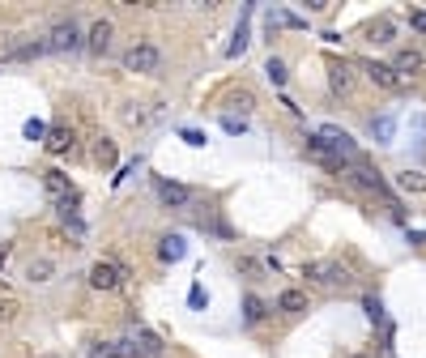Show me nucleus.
<instances>
[{"label": "nucleus", "instance_id": "obj_24", "mask_svg": "<svg viewBox=\"0 0 426 358\" xmlns=\"http://www.w3.org/2000/svg\"><path fill=\"white\" fill-rule=\"evenodd\" d=\"M90 358H124V350H119V341H98V346H90Z\"/></svg>", "mask_w": 426, "mask_h": 358}, {"label": "nucleus", "instance_id": "obj_8", "mask_svg": "<svg viewBox=\"0 0 426 358\" xmlns=\"http://www.w3.org/2000/svg\"><path fill=\"white\" fill-rule=\"evenodd\" d=\"M367 77H371V82L380 86V90H400V77H396V68H392V64L371 60V64H367Z\"/></svg>", "mask_w": 426, "mask_h": 358}, {"label": "nucleus", "instance_id": "obj_20", "mask_svg": "<svg viewBox=\"0 0 426 358\" xmlns=\"http://www.w3.org/2000/svg\"><path fill=\"white\" fill-rule=\"evenodd\" d=\"M94 162H98V167H115V145H111L107 137L94 145Z\"/></svg>", "mask_w": 426, "mask_h": 358}, {"label": "nucleus", "instance_id": "obj_5", "mask_svg": "<svg viewBox=\"0 0 426 358\" xmlns=\"http://www.w3.org/2000/svg\"><path fill=\"white\" fill-rule=\"evenodd\" d=\"M303 277L320 281V286H333V281H345V269H341V265H333V261H311V265L303 269Z\"/></svg>", "mask_w": 426, "mask_h": 358}, {"label": "nucleus", "instance_id": "obj_7", "mask_svg": "<svg viewBox=\"0 0 426 358\" xmlns=\"http://www.w3.org/2000/svg\"><path fill=\"white\" fill-rule=\"evenodd\" d=\"M43 188H47V196L60 200V205L72 200V188H68V175L64 171H43Z\"/></svg>", "mask_w": 426, "mask_h": 358}, {"label": "nucleus", "instance_id": "obj_25", "mask_svg": "<svg viewBox=\"0 0 426 358\" xmlns=\"http://www.w3.org/2000/svg\"><path fill=\"white\" fill-rule=\"evenodd\" d=\"M60 222H64V226L72 230V235H86V222H81L77 214H72V209H68V205H60Z\"/></svg>", "mask_w": 426, "mask_h": 358}, {"label": "nucleus", "instance_id": "obj_12", "mask_svg": "<svg viewBox=\"0 0 426 358\" xmlns=\"http://www.w3.org/2000/svg\"><path fill=\"white\" fill-rule=\"evenodd\" d=\"M158 196H162V205H188L192 200V192L184 184H171V179H158Z\"/></svg>", "mask_w": 426, "mask_h": 358}, {"label": "nucleus", "instance_id": "obj_15", "mask_svg": "<svg viewBox=\"0 0 426 358\" xmlns=\"http://www.w3.org/2000/svg\"><path fill=\"white\" fill-rule=\"evenodd\" d=\"M86 43H90V51H107L111 47V21H94Z\"/></svg>", "mask_w": 426, "mask_h": 358}, {"label": "nucleus", "instance_id": "obj_31", "mask_svg": "<svg viewBox=\"0 0 426 358\" xmlns=\"http://www.w3.org/2000/svg\"><path fill=\"white\" fill-rule=\"evenodd\" d=\"M362 307H367V316H371L375 324L384 320V307H380V299H362Z\"/></svg>", "mask_w": 426, "mask_h": 358}, {"label": "nucleus", "instance_id": "obj_3", "mask_svg": "<svg viewBox=\"0 0 426 358\" xmlns=\"http://www.w3.org/2000/svg\"><path fill=\"white\" fill-rule=\"evenodd\" d=\"M320 137L329 141V149L337 153L341 162H358V145H354V137H349V133H341V128H320Z\"/></svg>", "mask_w": 426, "mask_h": 358}, {"label": "nucleus", "instance_id": "obj_13", "mask_svg": "<svg viewBox=\"0 0 426 358\" xmlns=\"http://www.w3.org/2000/svg\"><path fill=\"white\" fill-rule=\"evenodd\" d=\"M329 86H333V94H349V90H354V73H349V64H333L329 68Z\"/></svg>", "mask_w": 426, "mask_h": 358}, {"label": "nucleus", "instance_id": "obj_6", "mask_svg": "<svg viewBox=\"0 0 426 358\" xmlns=\"http://www.w3.org/2000/svg\"><path fill=\"white\" fill-rule=\"evenodd\" d=\"M119 281H124L119 265H107V261H98V265L90 269V286H94V290H115Z\"/></svg>", "mask_w": 426, "mask_h": 358}, {"label": "nucleus", "instance_id": "obj_29", "mask_svg": "<svg viewBox=\"0 0 426 358\" xmlns=\"http://www.w3.org/2000/svg\"><path fill=\"white\" fill-rule=\"evenodd\" d=\"M235 269H239V273H247V277H260V265L252 261V256H239V261H235Z\"/></svg>", "mask_w": 426, "mask_h": 358}, {"label": "nucleus", "instance_id": "obj_23", "mask_svg": "<svg viewBox=\"0 0 426 358\" xmlns=\"http://www.w3.org/2000/svg\"><path fill=\"white\" fill-rule=\"evenodd\" d=\"M371 133L380 137V141H392V133H396V120H392V115H380V120L371 124Z\"/></svg>", "mask_w": 426, "mask_h": 358}, {"label": "nucleus", "instance_id": "obj_21", "mask_svg": "<svg viewBox=\"0 0 426 358\" xmlns=\"http://www.w3.org/2000/svg\"><path fill=\"white\" fill-rule=\"evenodd\" d=\"M264 77L273 86H286V64L278 60V56H269V64H264Z\"/></svg>", "mask_w": 426, "mask_h": 358}, {"label": "nucleus", "instance_id": "obj_9", "mask_svg": "<svg viewBox=\"0 0 426 358\" xmlns=\"http://www.w3.org/2000/svg\"><path fill=\"white\" fill-rule=\"evenodd\" d=\"M158 256H162L166 265L184 261V256H188V243H184V235H162V239H158Z\"/></svg>", "mask_w": 426, "mask_h": 358}, {"label": "nucleus", "instance_id": "obj_17", "mask_svg": "<svg viewBox=\"0 0 426 358\" xmlns=\"http://www.w3.org/2000/svg\"><path fill=\"white\" fill-rule=\"evenodd\" d=\"M52 273H56V265L47 261V256H39V261L26 265V277H30V281H52Z\"/></svg>", "mask_w": 426, "mask_h": 358}, {"label": "nucleus", "instance_id": "obj_26", "mask_svg": "<svg viewBox=\"0 0 426 358\" xmlns=\"http://www.w3.org/2000/svg\"><path fill=\"white\" fill-rule=\"evenodd\" d=\"M21 133H26V141H43L47 133H52V128H47L43 120H26V128H21Z\"/></svg>", "mask_w": 426, "mask_h": 358}, {"label": "nucleus", "instance_id": "obj_10", "mask_svg": "<svg viewBox=\"0 0 426 358\" xmlns=\"http://www.w3.org/2000/svg\"><path fill=\"white\" fill-rule=\"evenodd\" d=\"M422 51H396V60H392V68H396V77L405 82V77H414V73H422Z\"/></svg>", "mask_w": 426, "mask_h": 358}, {"label": "nucleus", "instance_id": "obj_22", "mask_svg": "<svg viewBox=\"0 0 426 358\" xmlns=\"http://www.w3.org/2000/svg\"><path fill=\"white\" fill-rule=\"evenodd\" d=\"M231 107H235L239 115H247V111L256 107V98H252V90H235V94H231Z\"/></svg>", "mask_w": 426, "mask_h": 358}, {"label": "nucleus", "instance_id": "obj_33", "mask_svg": "<svg viewBox=\"0 0 426 358\" xmlns=\"http://www.w3.org/2000/svg\"><path fill=\"white\" fill-rule=\"evenodd\" d=\"M188 303H192V307H205V303H209V294H205V290H200V286H192V294H188Z\"/></svg>", "mask_w": 426, "mask_h": 358}, {"label": "nucleus", "instance_id": "obj_1", "mask_svg": "<svg viewBox=\"0 0 426 358\" xmlns=\"http://www.w3.org/2000/svg\"><path fill=\"white\" fill-rule=\"evenodd\" d=\"M158 64H162V51L154 43H133L124 51V68H133V73H154Z\"/></svg>", "mask_w": 426, "mask_h": 358}, {"label": "nucleus", "instance_id": "obj_11", "mask_svg": "<svg viewBox=\"0 0 426 358\" xmlns=\"http://www.w3.org/2000/svg\"><path fill=\"white\" fill-rule=\"evenodd\" d=\"M307 153H311V158H320L324 167H337V171H341V158L329 149V141H324L320 133H316V137H307Z\"/></svg>", "mask_w": 426, "mask_h": 358}, {"label": "nucleus", "instance_id": "obj_34", "mask_svg": "<svg viewBox=\"0 0 426 358\" xmlns=\"http://www.w3.org/2000/svg\"><path fill=\"white\" fill-rule=\"evenodd\" d=\"M414 26H418V30H426V13H414Z\"/></svg>", "mask_w": 426, "mask_h": 358}, {"label": "nucleus", "instance_id": "obj_18", "mask_svg": "<svg viewBox=\"0 0 426 358\" xmlns=\"http://www.w3.org/2000/svg\"><path fill=\"white\" fill-rule=\"evenodd\" d=\"M396 184L405 188V192H426V175H418V171H400Z\"/></svg>", "mask_w": 426, "mask_h": 358}, {"label": "nucleus", "instance_id": "obj_27", "mask_svg": "<svg viewBox=\"0 0 426 358\" xmlns=\"http://www.w3.org/2000/svg\"><path fill=\"white\" fill-rule=\"evenodd\" d=\"M243 51H247V21H239L235 43H231V56H243Z\"/></svg>", "mask_w": 426, "mask_h": 358}, {"label": "nucleus", "instance_id": "obj_32", "mask_svg": "<svg viewBox=\"0 0 426 358\" xmlns=\"http://www.w3.org/2000/svg\"><path fill=\"white\" fill-rule=\"evenodd\" d=\"M17 316V299H5V303H0V324H9Z\"/></svg>", "mask_w": 426, "mask_h": 358}, {"label": "nucleus", "instance_id": "obj_30", "mask_svg": "<svg viewBox=\"0 0 426 358\" xmlns=\"http://www.w3.org/2000/svg\"><path fill=\"white\" fill-rule=\"evenodd\" d=\"M222 128H226V133H247V120L243 115H222Z\"/></svg>", "mask_w": 426, "mask_h": 358}, {"label": "nucleus", "instance_id": "obj_14", "mask_svg": "<svg viewBox=\"0 0 426 358\" xmlns=\"http://www.w3.org/2000/svg\"><path fill=\"white\" fill-rule=\"evenodd\" d=\"M278 312H290V316L307 312V294H303V290H282V294H278Z\"/></svg>", "mask_w": 426, "mask_h": 358}, {"label": "nucleus", "instance_id": "obj_19", "mask_svg": "<svg viewBox=\"0 0 426 358\" xmlns=\"http://www.w3.org/2000/svg\"><path fill=\"white\" fill-rule=\"evenodd\" d=\"M243 320H247V324H256V320H264V303H260L256 294H247V299H243Z\"/></svg>", "mask_w": 426, "mask_h": 358}, {"label": "nucleus", "instance_id": "obj_28", "mask_svg": "<svg viewBox=\"0 0 426 358\" xmlns=\"http://www.w3.org/2000/svg\"><path fill=\"white\" fill-rule=\"evenodd\" d=\"M371 39H375V43H388V39H392V21H375V26H371Z\"/></svg>", "mask_w": 426, "mask_h": 358}, {"label": "nucleus", "instance_id": "obj_4", "mask_svg": "<svg viewBox=\"0 0 426 358\" xmlns=\"http://www.w3.org/2000/svg\"><path fill=\"white\" fill-rule=\"evenodd\" d=\"M354 184H362V188H371V192H380V196H388V205H396L392 200V192H388V184H384V175L375 171V167H367V162H354Z\"/></svg>", "mask_w": 426, "mask_h": 358}, {"label": "nucleus", "instance_id": "obj_16", "mask_svg": "<svg viewBox=\"0 0 426 358\" xmlns=\"http://www.w3.org/2000/svg\"><path fill=\"white\" fill-rule=\"evenodd\" d=\"M72 145V128H64V124H56L52 128V133H47V149H52V153H64Z\"/></svg>", "mask_w": 426, "mask_h": 358}, {"label": "nucleus", "instance_id": "obj_35", "mask_svg": "<svg viewBox=\"0 0 426 358\" xmlns=\"http://www.w3.org/2000/svg\"><path fill=\"white\" fill-rule=\"evenodd\" d=\"M5 261H9V252H5V247H0V273H5Z\"/></svg>", "mask_w": 426, "mask_h": 358}, {"label": "nucleus", "instance_id": "obj_2", "mask_svg": "<svg viewBox=\"0 0 426 358\" xmlns=\"http://www.w3.org/2000/svg\"><path fill=\"white\" fill-rule=\"evenodd\" d=\"M43 43H47V51H72V47H81V26L68 17V21L52 26V35H47Z\"/></svg>", "mask_w": 426, "mask_h": 358}]
</instances>
